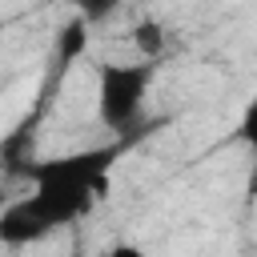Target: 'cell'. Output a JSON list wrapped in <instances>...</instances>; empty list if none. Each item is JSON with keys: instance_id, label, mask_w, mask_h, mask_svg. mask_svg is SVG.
Instances as JSON below:
<instances>
[{"instance_id": "obj_1", "label": "cell", "mask_w": 257, "mask_h": 257, "mask_svg": "<svg viewBox=\"0 0 257 257\" xmlns=\"http://www.w3.org/2000/svg\"><path fill=\"white\" fill-rule=\"evenodd\" d=\"M116 157H120V149L108 145V149H80L68 157L28 165L32 197L44 205V213L56 221V229L80 221L100 197H108V177H112Z\"/></svg>"}, {"instance_id": "obj_3", "label": "cell", "mask_w": 257, "mask_h": 257, "mask_svg": "<svg viewBox=\"0 0 257 257\" xmlns=\"http://www.w3.org/2000/svg\"><path fill=\"white\" fill-rule=\"evenodd\" d=\"M52 233H56V221L44 213V205L32 193H24V197H16L0 209V245H8V249L36 245Z\"/></svg>"}, {"instance_id": "obj_5", "label": "cell", "mask_w": 257, "mask_h": 257, "mask_svg": "<svg viewBox=\"0 0 257 257\" xmlns=\"http://www.w3.org/2000/svg\"><path fill=\"white\" fill-rule=\"evenodd\" d=\"M237 141L257 157V92L249 96V104L241 108V120H237Z\"/></svg>"}, {"instance_id": "obj_4", "label": "cell", "mask_w": 257, "mask_h": 257, "mask_svg": "<svg viewBox=\"0 0 257 257\" xmlns=\"http://www.w3.org/2000/svg\"><path fill=\"white\" fill-rule=\"evenodd\" d=\"M133 44H137L141 60H157V56L165 52V24H161L157 16L137 20V24H133Z\"/></svg>"}, {"instance_id": "obj_7", "label": "cell", "mask_w": 257, "mask_h": 257, "mask_svg": "<svg viewBox=\"0 0 257 257\" xmlns=\"http://www.w3.org/2000/svg\"><path fill=\"white\" fill-rule=\"evenodd\" d=\"M104 257H149V253H145L141 245H133V241H116V245H112Z\"/></svg>"}, {"instance_id": "obj_2", "label": "cell", "mask_w": 257, "mask_h": 257, "mask_svg": "<svg viewBox=\"0 0 257 257\" xmlns=\"http://www.w3.org/2000/svg\"><path fill=\"white\" fill-rule=\"evenodd\" d=\"M153 64L149 60H100L96 64V116L112 133H128L149 100Z\"/></svg>"}, {"instance_id": "obj_6", "label": "cell", "mask_w": 257, "mask_h": 257, "mask_svg": "<svg viewBox=\"0 0 257 257\" xmlns=\"http://www.w3.org/2000/svg\"><path fill=\"white\" fill-rule=\"evenodd\" d=\"M72 4H76V12H80L84 24H100V20H108L124 0H72Z\"/></svg>"}]
</instances>
